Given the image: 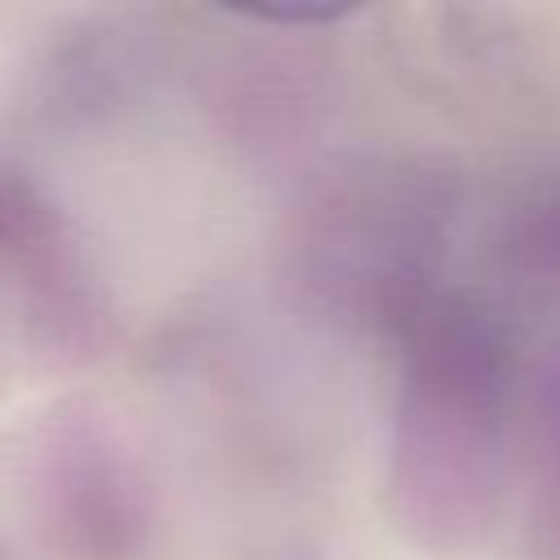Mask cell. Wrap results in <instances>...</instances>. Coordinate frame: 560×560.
Instances as JSON below:
<instances>
[{
	"mask_svg": "<svg viewBox=\"0 0 560 560\" xmlns=\"http://www.w3.org/2000/svg\"><path fill=\"white\" fill-rule=\"evenodd\" d=\"M534 416H538L542 442L560 468V346H551L534 368Z\"/></svg>",
	"mask_w": 560,
	"mask_h": 560,
	"instance_id": "obj_3",
	"label": "cell"
},
{
	"mask_svg": "<svg viewBox=\"0 0 560 560\" xmlns=\"http://www.w3.org/2000/svg\"><path fill=\"white\" fill-rule=\"evenodd\" d=\"M494 328L438 306L416 328L389 446V503L429 551L486 542L508 503L512 389Z\"/></svg>",
	"mask_w": 560,
	"mask_h": 560,
	"instance_id": "obj_1",
	"label": "cell"
},
{
	"mask_svg": "<svg viewBox=\"0 0 560 560\" xmlns=\"http://www.w3.org/2000/svg\"><path fill=\"white\" fill-rule=\"evenodd\" d=\"M508 262L516 276H525L529 289L560 298V201H542L538 210H525L508 241Z\"/></svg>",
	"mask_w": 560,
	"mask_h": 560,
	"instance_id": "obj_2",
	"label": "cell"
}]
</instances>
